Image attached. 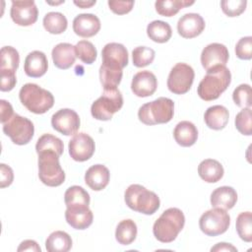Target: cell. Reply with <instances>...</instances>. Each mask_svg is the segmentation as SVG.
<instances>
[{
  "instance_id": "obj_1",
  "label": "cell",
  "mask_w": 252,
  "mask_h": 252,
  "mask_svg": "<svg viewBox=\"0 0 252 252\" xmlns=\"http://www.w3.org/2000/svg\"><path fill=\"white\" fill-rule=\"evenodd\" d=\"M231 82V74L225 66H216L207 71L199 83L198 95L206 101L215 100L227 89Z\"/></svg>"
},
{
  "instance_id": "obj_2",
  "label": "cell",
  "mask_w": 252,
  "mask_h": 252,
  "mask_svg": "<svg viewBox=\"0 0 252 252\" xmlns=\"http://www.w3.org/2000/svg\"><path fill=\"white\" fill-rule=\"evenodd\" d=\"M184 224L185 217L183 212L178 208H169L155 221L153 233L158 241L170 243L183 229Z\"/></svg>"
},
{
  "instance_id": "obj_3",
  "label": "cell",
  "mask_w": 252,
  "mask_h": 252,
  "mask_svg": "<svg viewBox=\"0 0 252 252\" xmlns=\"http://www.w3.org/2000/svg\"><path fill=\"white\" fill-rule=\"evenodd\" d=\"M19 97L22 104L29 111L35 114L45 113L54 104L53 94L49 91L32 83H28L21 88Z\"/></svg>"
},
{
  "instance_id": "obj_4",
  "label": "cell",
  "mask_w": 252,
  "mask_h": 252,
  "mask_svg": "<svg viewBox=\"0 0 252 252\" xmlns=\"http://www.w3.org/2000/svg\"><path fill=\"white\" fill-rule=\"evenodd\" d=\"M124 200L131 210L144 215L155 214L160 205L158 196L140 184L130 185L124 193Z\"/></svg>"
},
{
  "instance_id": "obj_5",
  "label": "cell",
  "mask_w": 252,
  "mask_h": 252,
  "mask_svg": "<svg viewBox=\"0 0 252 252\" xmlns=\"http://www.w3.org/2000/svg\"><path fill=\"white\" fill-rule=\"evenodd\" d=\"M174 114V102L168 97H158L143 104L138 111L139 120L146 125L169 122Z\"/></svg>"
},
{
  "instance_id": "obj_6",
  "label": "cell",
  "mask_w": 252,
  "mask_h": 252,
  "mask_svg": "<svg viewBox=\"0 0 252 252\" xmlns=\"http://www.w3.org/2000/svg\"><path fill=\"white\" fill-rule=\"evenodd\" d=\"M38 155V177L40 181L49 187H57L65 180V172L62 169L59 157L55 152H41Z\"/></svg>"
},
{
  "instance_id": "obj_7",
  "label": "cell",
  "mask_w": 252,
  "mask_h": 252,
  "mask_svg": "<svg viewBox=\"0 0 252 252\" xmlns=\"http://www.w3.org/2000/svg\"><path fill=\"white\" fill-rule=\"evenodd\" d=\"M122 105L123 96L118 89L103 90V94L93 102L91 113L96 120L108 121L121 109Z\"/></svg>"
},
{
  "instance_id": "obj_8",
  "label": "cell",
  "mask_w": 252,
  "mask_h": 252,
  "mask_svg": "<svg viewBox=\"0 0 252 252\" xmlns=\"http://www.w3.org/2000/svg\"><path fill=\"white\" fill-rule=\"evenodd\" d=\"M3 132L16 145H27L33 137L34 126L27 117L17 113L3 124Z\"/></svg>"
},
{
  "instance_id": "obj_9",
  "label": "cell",
  "mask_w": 252,
  "mask_h": 252,
  "mask_svg": "<svg viewBox=\"0 0 252 252\" xmlns=\"http://www.w3.org/2000/svg\"><path fill=\"white\" fill-rule=\"evenodd\" d=\"M230 224V217L225 210L214 208L205 212L199 220L202 232L208 236H217L224 233Z\"/></svg>"
},
{
  "instance_id": "obj_10",
  "label": "cell",
  "mask_w": 252,
  "mask_h": 252,
  "mask_svg": "<svg viewBox=\"0 0 252 252\" xmlns=\"http://www.w3.org/2000/svg\"><path fill=\"white\" fill-rule=\"evenodd\" d=\"M195 73L193 68L186 63L175 64L167 78V88L175 94H186L192 87Z\"/></svg>"
},
{
  "instance_id": "obj_11",
  "label": "cell",
  "mask_w": 252,
  "mask_h": 252,
  "mask_svg": "<svg viewBox=\"0 0 252 252\" xmlns=\"http://www.w3.org/2000/svg\"><path fill=\"white\" fill-rule=\"evenodd\" d=\"M80 117L78 113L70 108H62L51 117V125L54 130L65 135H75L80 128Z\"/></svg>"
},
{
  "instance_id": "obj_12",
  "label": "cell",
  "mask_w": 252,
  "mask_h": 252,
  "mask_svg": "<svg viewBox=\"0 0 252 252\" xmlns=\"http://www.w3.org/2000/svg\"><path fill=\"white\" fill-rule=\"evenodd\" d=\"M10 15L15 24L21 27H28L37 21L38 10L32 0L12 1Z\"/></svg>"
},
{
  "instance_id": "obj_13",
  "label": "cell",
  "mask_w": 252,
  "mask_h": 252,
  "mask_svg": "<svg viewBox=\"0 0 252 252\" xmlns=\"http://www.w3.org/2000/svg\"><path fill=\"white\" fill-rule=\"evenodd\" d=\"M69 155L76 161L90 159L95 150L94 139L86 133H77L69 141Z\"/></svg>"
},
{
  "instance_id": "obj_14",
  "label": "cell",
  "mask_w": 252,
  "mask_h": 252,
  "mask_svg": "<svg viewBox=\"0 0 252 252\" xmlns=\"http://www.w3.org/2000/svg\"><path fill=\"white\" fill-rule=\"evenodd\" d=\"M102 65L112 69L122 70L128 65V51L126 47L118 42H109L101 50Z\"/></svg>"
},
{
  "instance_id": "obj_15",
  "label": "cell",
  "mask_w": 252,
  "mask_h": 252,
  "mask_svg": "<svg viewBox=\"0 0 252 252\" xmlns=\"http://www.w3.org/2000/svg\"><path fill=\"white\" fill-rule=\"evenodd\" d=\"M229 53L225 45L218 42L208 44L201 53V63L203 68L208 71L216 66H225L228 61Z\"/></svg>"
},
{
  "instance_id": "obj_16",
  "label": "cell",
  "mask_w": 252,
  "mask_h": 252,
  "mask_svg": "<svg viewBox=\"0 0 252 252\" xmlns=\"http://www.w3.org/2000/svg\"><path fill=\"white\" fill-rule=\"evenodd\" d=\"M158 80L154 73L148 70L140 71L134 75L131 83L133 94L139 97H147L156 92Z\"/></svg>"
},
{
  "instance_id": "obj_17",
  "label": "cell",
  "mask_w": 252,
  "mask_h": 252,
  "mask_svg": "<svg viewBox=\"0 0 252 252\" xmlns=\"http://www.w3.org/2000/svg\"><path fill=\"white\" fill-rule=\"evenodd\" d=\"M205 21L197 13H187L177 22V32L184 38L198 36L205 29Z\"/></svg>"
},
{
  "instance_id": "obj_18",
  "label": "cell",
  "mask_w": 252,
  "mask_h": 252,
  "mask_svg": "<svg viewBox=\"0 0 252 252\" xmlns=\"http://www.w3.org/2000/svg\"><path fill=\"white\" fill-rule=\"evenodd\" d=\"M65 219L68 224L73 228L83 230L93 223L94 215L89 209V206L67 207L65 211Z\"/></svg>"
},
{
  "instance_id": "obj_19",
  "label": "cell",
  "mask_w": 252,
  "mask_h": 252,
  "mask_svg": "<svg viewBox=\"0 0 252 252\" xmlns=\"http://www.w3.org/2000/svg\"><path fill=\"white\" fill-rule=\"evenodd\" d=\"M100 30V21L94 14H79L73 20V31L81 37H92Z\"/></svg>"
},
{
  "instance_id": "obj_20",
  "label": "cell",
  "mask_w": 252,
  "mask_h": 252,
  "mask_svg": "<svg viewBox=\"0 0 252 252\" xmlns=\"http://www.w3.org/2000/svg\"><path fill=\"white\" fill-rule=\"evenodd\" d=\"M48 68V61L46 55L39 50L30 52L24 64V71L27 76L31 78H39L43 76Z\"/></svg>"
},
{
  "instance_id": "obj_21",
  "label": "cell",
  "mask_w": 252,
  "mask_h": 252,
  "mask_svg": "<svg viewBox=\"0 0 252 252\" xmlns=\"http://www.w3.org/2000/svg\"><path fill=\"white\" fill-rule=\"evenodd\" d=\"M109 170L103 164L92 165L85 173V182L94 191L104 189L109 183Z\"/></svg>"
},
{
  "instance_id": "obj_22",
  "label": "cell",
  "mask_w": 252,
  "mask_h": 252,
  "mask_svg": "<svg viewBox=\"0 0 252 252\" xmlns=\"http://www.w3.org/2000/svg\"><path fill=\"white\" fill-rule=\"evenodd\" d=\"M51 56L54 65L58 69H69L75 63L76 60L75 46L67 42L58 43L53 47Z\"/></svg>"
},
{
  "instance_id": "obj_23",
  "label": "cell",
  "mask_w": 252,
  "mask_h": 252,
  "mask_svg": "<svg viewBox=\"0 0 252 252\" xmlns=\"http://www.w3.org/2000/svg\"><path fill=\"white\" fill-rule=\"evenodd\" d=\"M210 201L214 208L230 210L237 202V193L230 186H221L212 192Z\"/></svg>"
},
{
  "instance_id": "obj_24",
  "label": "cell",
  "mask_w": 252,
  "mask_h": 252,
  "mask_svg": "<svg viewBox=\"0 0 252 252\" xmlns=\"http://www.w3.org/2000/svg\"><path fill=\"white\" fill-rule=\"evenodd\" d=\"M175 142L181 147H191L198 139L197 127L190 121H181L177 123L173 130Z\"/></svg>"
},
{
  "instance_id": "obj_25",
  "label": "cell",
  "mask_w": 252,
  "mask_h": 252,
  "mask_svg": "<svg viewBox=\"0 0 252 252\" xmlns=\"http://www.w3.org/2000/svg\"><path fill=\"white\" fill-rule=\"evenodd\" d=\"M229 118V113L226 107L223 105H213L210 106L205 114L204 120L206 125L213 130H221L223 129Z\"/></svg>"
},
{
  "instance_id": "obj_26",
  "label": "cell",
  "mask_w": 252,
  "mask_h": 252,
  "mask_svg": "<svg viewBox=\"0 0 252 252\" xmlns=\"http://www.w3.org/2000/svg\"><path fill=\"white\" fill-rule=\"evenodd\" d=\"M223 167L221 163L213 158H207L198 165L199 176L208 183H216L223 176Z\"/></svg>"
},
{
  "instance_id": "obj_27",
  "label": "cell",
  "mask_w": 252,
  "mask_h": 252,
  "mask_svg": "<svg viewBox=\"0 0 252 252\" xmlns=\"http://www.w3.org/2000/svg\"><path fill=\"white\" fill-rule=\"evenodd\" d=\"M72 247L71 236L62 230H56L49 234L45 241V248L48 252H67Z\"/></svg>"
},
{
  "instance_id": "obj_28",
  "label": "cell",
  "mask_w": 252,
  "mask_h": 252,
  "mask_svg": "<svg viewBox=\"0 0 252 252\" xmlns=\"http://www.w3.org/2000/svg\"><path fill=\"white\" fill-rule=\"evenodd\" d=\"M147 34L155 42L164 43L172 35V30L168 23L163 21H153L147 27Z\"/></svg>"
},
{
  "instance_id": "obj_29",
  "label": "cell",
  "mask_w": 252,
  "mask_h": 252,
  "mask_svg": "<svg viewBox=\"0 0 252 252\" xmlns=\"http://www.w3.org/2000/svg\"><path fill=\"white\" fill-rule=\"evenodd\" d=\"M137 236V225L134 220L128 219L121 220L115 230V238L121 245L131 244Z\"/></svg>"
},
{
  "instance_id": "obj_30",
  "label": "cell",
  "mask_w": 252,
  "mask_h": 252,
  "mask_svg": "<svg viewBox=\"0 0 252 252\" xmlns=\"http://www.w3.org/2000/svg\"><path fill=\"white\" fill-rule=\"evenodd\" d=\"M44 29L52 34H60L67 29L68 22L66 17L59 12H49L43 18Z\"/></svg>"
},
{
  "instance_id": "obj_31",
  "label": "cell",
  "mask_w": 252,
  "mask_h": 252,
  "mask_svg": "<svg viewBox=\"0 0 252 252\" xmlns=\"http://www.w3.org/2000/svg\"><path fill=\"white\" fill-rule=\"evenodd\" d=\"M90 195L81 186L74 185L69 187L64 194V202L66 207L75 206H89L90 205Z\"/></svg>"
},
{
  "instance_id": "obj_32",
  "label": "cell",
  "mask_w": 252,
  "mask_h": 252,
  "mask_svg": "<svg viewBox=\"0 0 252 252\" xmlns=\"http://www.w3.org/2000/svg\"><path fill=\"white\" fill-rule=\"evenodd\" d=\"M194 1L186 0H162L155 3L156 11L163 17H172L176 15L182 8L193 5Z\"/></svg>"
},
{
  "instance_id": "obj_33",
  "label": "cell",
  "mask_w": 252,
  "mask_h": 252,
  "mask_svg": "<svg viewBox=\"0 0 252 252\" xmlns=\"http://www.w3.org/2000/svg\"><path fill=\"white\" fill-rule=\"evenodd\" d=\"M35 151L37 154L41 152H55L58 156H61L64 151V145L61 139L51 134H43L40 136L35 145Z\"/></svg>"
},
{
  "instance_id": "obj_34",
  "label": "cell",
  "mask_w": 252,
  "mask_h": 252,
  "mask_svg": "<svg viewBox=\"0 0 252 252\" xmlns=\"http://www.w3.org/2000/svg\"><path fill=\"white\" fill-rule=\"evenodd\" d=\"M123 76V72L120 69H112L106 66L100 65L99 68V80L103 87V90L117 89Z\"/></svg>"
},
{
  "instance_id": "obj_35",
  "label": "cell",
  "mask_w": 252,
  "mask_h": 252,
  "mask_svg": "<svg viewBox=\"0 0 252 252\" xmlns=\"http://www.w3.org/2000/svg\"><path fill=\"white\" fill-rule=\"evenodd\" d=\"M0 70L16 72L20 63V55L17 49L12 46H3L0 51Z\"/></svg>"
},
{
  "instance_id": "obj_36",
  "label": "cell",
  "mask_w": 252,
  "mask_h": 252,
  "mask_svg": "<svg viewBox=\"0 0 252 252\" xmlns=\"http://www.w3.org/2000/svg\"><path fill=\"white\" fill-rule=\"evenodd\" d=\"M236 231L245 242L252 241V215L250 212L240 213L236 219Z\"/></svg>"
},
{
  "instance_id": "obj_37",
  "label": "cell",
  "mask_w": 252,
  "mask_h": 252,
  "mask_svg": "<svg viewBox=\"0 0 252 252\" xmlns=\"http://www.w3.org/2000/svg\"><path fill=\"white\" fill-rule=\"evenodd\" d=\"M76 57L86 64H93L97 55L96 48L89 40H80L75 45Z\"/></svg>"
},
{
  "instance_id": "obj_38",
  "label": "cell",
  "mask_w": 252,
  "mask_h": 252,
  "mask_svg": "<svg viewBox=\"0 0 252 252\" xmlns=\"http://www.w3.org/2000/svg\"><path fill=\"white\" fill-rule=\"evenodd\" d=\"M156 56V52L153 48L147 46H138L132 51L133 65L142 68L153 63Z\"/></svg>"
},
{
  "instance_id": "obj_39",
  "label": "cell",
  "mask_w": 252,
  "mask_h": 252,
  "mask_svg": "<svg viewBox=\"0 0 252 252\" xmlns=\"http://www.w3.org/2000/svg\"><path fill=\"white\" fill-rule=\"evenodd\" d=\"M234 103L242 108H250L252 105V90L248 84H241L232 93Z\"/></svg>"
},
{
  "instance_id": "obj_40",
  "label": "cell",
  "mask_w": 252,
  "mask_h": 252,
  "mask_svg": "<svg viewBox=\"0 0 252 252\" xmlns=\"http://www.w3.org/2000/svg\"><path fill=\"white\" fill-rule=\"evenodd\" d=\"M235 127L238 132L245 136L252 134V113L251 108H243L236 114Z\"/></svg>"
},
{
  "instance_id": "obj_41",
  "label": "cell",
  "mask_w": 252,
  "mask_h": 252,
  "mask_svg": "<svg viewBox=\"0 0 252 252\" xmlns=\"http://www.w3.org/2000/svg\"><path fill=\"white\" fill-rule=\"evenodd\" d=\"M246 0H222L220 7L222 12L228 17H237L246 9Z\"/></svg>"
},
{
  "instance_id": "obj_42",
  "label": "cell",
  "mask_w": 252,
  "mask_h": 252,
  "mask_svg": "<svg viewBox=\"0 0 252 252\" xmlns=\"http://www.w3.org/2000/svg\"><path fill=\"white\" fill-rule=\"evenodd\" d=\"M235 54L242 60H250L252 58V36H244L237 41Z\"/></svg>"
},
{
  "instance_id": "obj_43",
  "label": "cell",
  "mask_w": 252,
  "mask_h": 252,
  "mask_svg": "<svg viewBox=\"0 0 252 252\" xmlns=\"http://www.w3.org/2000/svg\"><path fill=\"white\" fill-rule=\"evenodd\" d=\"M1 76V92H10L14 89L17 83L16 72L10 70H0Z\"/></svg>"
},
{
  "instance_id": "obj_44",
  "label": "cell",
  "mask_w": 252,
  "mask_h": 252,
  "mask_svg": "<svg viewBox=\"0 0 252 252\" xmlns=\"http://www.w3.org/2000/svg\"><path fill=\"white\" fill-rule=\"evenodd\" d=\"M108 6L113 13H115L117 15H124V14L129 13L132 10V8L134 6V1L109 0Z\"/></svg>"
},
{
  "instance_id": "obj_45",
  "label": "cell",
  "mask_w": 252,
  "mask_h": 252,
  "mask_svg": "<svg viewBox=\"0 0 252 252\" xmlns=\"http://www.w3.org/2000/svg\"><path fill=\"white\" fill-rule=\"evenodd\" d=\"M0 187L5 188L12 184L14 180L13 169L5 163L0 164Z\"/></svg>"
},
{
  "instance_id": "obj_46",
  "label": "cell",
  "mask_w": 252,
  "mask_h": 252,
  "mask_svg": "<svg viewBox=\"0 0 252 252\" xmlns=\"http://www.w3.org/2000/svg\"><path fill=\"white\" fill-rule=\"evenodd\" d=\"M14 115L13 107L11 103L5 99L0 100V116H1V123H6L12 116Z\"/></svg>"
},
{
  "instance_id": "obj_47",
  "label": "cell",
  "mask_w": 252,
  "mask_h": 252,
  "mask_svg": "<svg viewBox=\"0 0 252 252\" xmlns=\"http://www.w3.org/2000/svg\"><path fill=\"white\" fill-rule=\"evenodd\" d=\"M17 251H35V252H40L41 249L39 245L36 243V241L32 240V239H27L21 242L20 246L18 247Z\"/></svg>"
},
{
  "instance_id": "obj_48",
  "label": "cell",
  "mask_w": 252,
  "mask_h": 252,
  "mask_svg": "<svg viewBox=\"0 0 252 252\" xmlns=\"http://www.w3.org/2000/svg\"><path fill=\"white\" fill-rule=\"evenodd\" d=\"M211 251L213 252H215V251H218V252H220V251H237V249L233 246V245H231L230 243H225V242H220V243H218V244H216L214 247H212L211 248Z\"/></svg>"
},
{
  "instance_id": "obj_49",
  "label": "cell",
  "mask_w": 252,
  "mask_h": 252,
  "mask_svg": "<svg viewBox=\"0 0 252 252\" xmlns=\"http://www.w3.org/2000/svg\"><path fill=\"white\" fill-rule=\"evenodd\" d=\"M96 3V1H74V4L82 9H85V8H90L92 7L93 5H94Z\"/></svg>"
}]
</instances>
